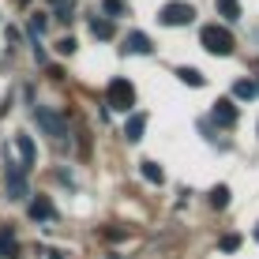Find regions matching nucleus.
Masks as SVG:
<instances>
[{
  "label": "nucleus",
  "mask_w": 259,
  "mask_h": 259,
  "mask_svg": "<svg viewBox=\"0 0 259 259\" xmlns=\"http://www.w3.org/2000/svg\"><path fill=\"white\" fill-rule=\"evenodd\" d=\"M30 30L41 34V30H46V19H41V15H34V19H30Z\"/></svg>",
  "instance_id": "20"
},
{
  "label": "nucleus",
  "mask_w": 259,
  "mask_h": 259,
  "mask_svg": "<svg viewBox=\"0 0 259 259\" xmlns=\"http://www.w3.org/2000/svg\"><path fill=\"white\" fill-rule=\"evenodd\" d=\"M109 105L117 113H132V105H136V87H132L128 79H113L109 83Z\"/></svg>",
  "instance_id": "2"
},
{
  "label": "nucleus",
  "mask_w": 259,
  "mask_h": 259,
  "mask_svg": "<svg viewBox=\"0 0 259 259\" xmlns=\"http://www.w3.org/2000/svg\"><path fill=\"white\" fill-rule=\"evenodd\" d=\"M199 46L207 53H214V57H229V53H233V34H229L226 26H203Z\"/></svg>",
  "instance_id": "1"
},
{
  "label": "nucleus",
  "mask_w": 259,
  "mask_h": 259,
  "mask_svg": "<svg viewBox=\"0 0 259 259\" xmlns=\"http://www.w3.org/2000/svg\"><path fill=\"white\" fill-rule=\"evenodd\" d=\"M255 132H259V128H255Z\"/></svg>",
  "instance_id": "24"
},
{
  "label": "nucleus",
  "mask_w": 259,
  "mask_h": 259,
  "mask_svg": "<svg viewBox=\"0 0 259 259\" xmlns=\"http://www.w3.org/2000/svg\"><path fill=\"white\" fill-rule=\"evenodd\" d=\"M139 173L147 177L150 184H162L165 181V173H162V165H158V162H139Z\"/></svg>",
  "instance_id": "12"
},
{
  "label": "nucleus",
  "mask_w": 259,
  "mask_h": 259,
  "mask_svg": "<svg viewBox=\"0 0 259 259\" xmlns=\"http://www.w3.org/2000/svg\"><path fill=\"white\" fill-rule=\"evenodd\" d=\"M177 79H181L184 87H203V83H207V79H203L195 68H188V64H184V68H177Z\"/></svg>",
  "instance_id": "11"
},
{
  "label": "nucleus",
  "mask_w": 259,
  "mask_h": 259,
  "mask_svg": "<svg viewBox=\"0 0 259 259\" xmlns=\"http://www.w3.org/2000/svg\"><path fill=\"white\" fill-rule=\"evenodd\" d=\"M218 248H222V252H237V248H240V237H237V233H226V237L218 240Z\"/></svg>",
  "instance_id": "18"
},
{
  "label": "nucleus",
  "mask_w": 259,
  "mask_h": 259,
  "mask_svg": "<svg viewBox=\"0 0 259 259\" xmlns=\"http://www.w3.org/2000/svg\"><path fill=\"white\" fill-rule=\"evenodd\" d=\"M57 49L64 53V57H71V53H75V38H60V41H57Z\"/></svg>",
  "instance_id": "19"
},
{
  "label": "nucleus",
  "mask_w": 259,
  "mask_h": 259,
  "mask_svg": "<svg viewBox=\"0 0 259 259\" xmlns=\"http://www.w3.org/2000/svg\"><path fill=\"white\" fill-rule=\"evenodd\" d=\"M49 259H64V255H60V252H53V255H49Z\"/></svg>",
  "instance_id": "22"
},
{
  "label": "nucleus",
  "mask_w": 259,
  "mask_h": 259,
  "mask_svg": "<svg viewBox=\"0 0 259 259\" xmlns=\"http://www.w3.org/2000/svg\"><path fill=\"white\" fill-rule=\"evenodd\" d=\"M91 30H94V38H113V23H105V19H91Z\"/></svg>",
  "instance_id": "16"
},
{
  "label": "nucleus",
  "mask_w": 259,
  "mask_h": 259,
  "mask_svg": "<svg viewBox=\"0 0 259 259\" xmlns=\"http://www.w3.org/2000/svg\"><path fill=\"white\" fill-rule=\"evenodd\" d=\"M15 150H19V162H23V173L38 162V150H34V139L30 136H15Z\"/></svg>",
  "instance_id": "8"
},
{
  "label": "nucleus",
  "mask_w": 259,
  "mask_h": 259,
  "mask_svg": "<svg viewBox=\"0 0 259 259\" xmlns=\"http://www.w3.org/2000/svg\"><path fill=\"white\" fill-rule=\"evenodd\" d=\"M34 117H38V124L46 128V136H53V139H68V120L60 117V113H53V109H46V105H41Z\"/></svg>",
  "instance_id": "4"
},
{
  "label": "nucleus",
  "mask_w": 259,
  "mask_h": 259,
  "mask_svg": "<svg viewBox=\"0 0 259 259\" xmlns=\"http://www.w3.org/2000/svg\"><path fill=\"white\" fill-rule=\"evenodd\" d=\"M255 94H259V83H255Z\"/></svg>",
  "instance_id": "23"
},
{
  "label": "nucleus",
  "mask_w": 259,
  "mask_h": 259,
  "mask_svg": "<svg viewBox=\"0 0 259 259\" xmlns=\"http://www.w3.org/2000/svg\"><path fill=\"white\" fill-rule=\"evenodd\" d=\"M23 195H26V173L23 165L8 162V199H23Z\"/></svg>",
  "instance_id": "5"
},
{
  "label": "nucleus",
  "mask_w": 259,
  "mask_h": 259,
  "mask_svg": "<svg viewBox=\"0 0 259 259\" xmlns=\"http://www.w3.org/2000/svg\"><path fill=\"white\" fill-rule=\"evenodd\" d=\"M210 117H214V124H218V128H233V124H237V105L229 102V98H218Z\"/></svg>",
  "instance_id": "6"
},
{
  "label": "nucleus",
  "mask_w": 259,
  "mask_h": 259,
  "mask_svg": "<svg viewBox=\"0 0 259 259\" xmlns=\"http://www.w3.org/2000/svg\"><path fill=\"white\" fill-rule=\"evenodd\" d=\"M102 12L109 19H117V15H124V0H102Z\"/></svg>",
  "instance_id": "17"
},
{
  "label": "nucleus",
  "mask_w": 259,
  "mask_h": 259,
  "mask_svg": "<svg viewBox=\"0 0 259 259\" xmlns=\"http://www.w3.org/2000/svg\"><path fill=\"white\" fill-rule=\"evenodd\" d=\"M124 41H128V46H124L128 53H143V57H150V53H154V41H150V38H147L143 30H132V34H128Z\"/></svg>",
  "instance_id": "10"
},
{
  "label": "nucleus",
  "mask_w": 259,
  "mask_h": 259,
  "mask_svg": "<svg viewBox=\"0 0 259 259\" xmlns=\"http://www.w3.org/2000/svg\"><path fill=\"white\" fill-rule=\"evenodd\" d=\"M26 214H30L34 222H53V214H57V210H53V199H49V195H34L30 207H26Z\"/></svg>",
  "instance_id": "7"
},
{
  "label": "nucleus",
  "mask_w": 259,
  "mask_h": 259,
  "mask_svg": "<svg viewBox=\"0 0 259 259\" xmlns=\"http://www.w3.org/2000/svg\"><path fill=\"white\" fill-rule=\"evenodd\" d=\"M143 132H147V113H132L128 124H124V139H128V143H139Z\"/></svg>",
  "instance_id": "9"
},
{
  "label": "nucleus",
  "mask_w": 259,
  "mask_h": 259,
  "mask_svg": "<svg viewBox=\"0 0 259 259\" xmlns=\"http://www.w3.org/2000/svg\"><path fill=\"white\" fill-rule=\"evenodd\" d=\"M165 26H188L195 19V8L192 4H184V0H173V4H165L162 8V15H158Z\"/></svg>",
  "instance_id": "3"
},
{
  "label": "nucleus",
  "mask_w": 259,
  "mask_h": 259,
  "mask_svg": "<svg viewBox=\"0 0 259 259\" xmlns=\"http://www.w3.org/2000/svg\"><path fill=\"white\" fill-rule=\"evenodd\" d=\"M210 207H218V210L229 207V188H226V184H214V188H210Z\"/></svg>",
  "instance_id": "13"
},
{
  "label": "nucleus",
  "mask_w": 259,
  "mask_h": 259,
  "mask_svg": "<svg viewBox=\"0 0 259 259\" xmlns=\"http://www.w3.org/2000/svg\"><path fill=\"white\" fill-rule=\"evenodd\" d=\"M233 98H240V102H252V98H255V83H248V79L233 83Z\"/></svg>",
  "instance_id": "15"
},
{
  "label": "nucleus",
  "mask_w": 259,
  "mask_h": 259,
  "mask_svg": "<svg viewBox=\"0 0 259 259\" xmlns=\"http://www.w3.org/2000/svg\"><path fill=\"white\" fill-rule=\"evenodd\" d=\"M252 237H255V240H259V222H255V229H252Z\"/></svg>",
  "instance_id": "21"
},
{
  "label": "nucleus",
  "mask_w": 259,
  "mask_h": 259,
  "mask_svg": "<svg viewBox=\"0 0 259 259\" xmlns=\"http://www.w3.org/2000/svg\"><path fill=\"white\" fill-rule=\"evenodd\" d=\"M218 12H222V19L237 23V15H240V0H218Z\"/></svg>",
  "instance_id": "14"
}]
</instances>
